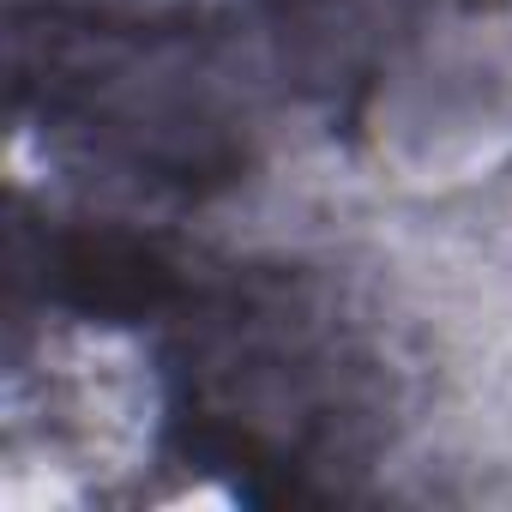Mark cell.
Segmentation results:
<instances>
[{
  "mask_svg": "<svg viewBox=\"0 0 512 512\" xmlns=\"http://www.w3.org/2000/svg\"><path fill=\"white\" fill-rule=\"evenodd\" d=\"M169 320V452L247 500H320L314 476L362 440L368 362L314 284L253 266L193 284Z\"/></svg>",
  "mask_w": 512,
  "mask_h": 512,
  "instance_id": "1",
  "label": "cell"
},
{
  "mask_svg": "<svg viewBox=\"0 0 512 512\" xmlns=\"http://www.w3.org/2000/svg\"><path fill=\"white\" fill-rule=\"evenodd\" d=\"M205 31L193 19L19 13L13 97L43 139L169 193H217L241 175L247 145L211 97Z\"/></svg>",
  "mask_w": 512,
  "mask_h": 512,
  "instance_id": "2",
  "label": "cell"
},
{
  "mask_svg": "<svg viewBox=\"0 0 512 512\" xmlns=\"http://www.w3.org/2000/svg\"><path fill=\"white\" fill-rule=\"evenodd\" d=\"M37 278L49 308L109 326L169 320L199 284L157 235H139L127 223H49L37 247Z\"/></svg>",
  "mask_w": 512,
  "mask_h": 512,
  "instance_id": "3",
  "label": "cell"
}]
</instances>
